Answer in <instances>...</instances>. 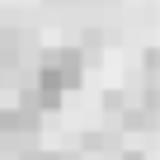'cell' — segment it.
<instances>
[{"label":"cell","mask_w":160,"mask_h":160,"mask_svg":"<svg viewBox=\"0 0 160 160\" xmlns=\"http://www.w3.org/2000/svg\"><path fill=\"white\" fill-rule=\"evenodd\" d=\"M38 71H47L52 80H61V90H75L80 75H85V52H75V47H52V52H42V66H38Z\"/></svg>","instance_id":"obj_1"}]
</instances>
